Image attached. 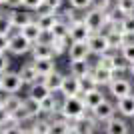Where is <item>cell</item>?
I'll return each mask as SVG.
<instances>
[{
  "label": "cell",
  "mask_w": 134,
  "mask_h": 134,
  "mask_svg": "<svg viewBox=\"0 0 134 134\" xmlns=\"http://www.w3.org/2000/svg\"><path fill=\"white\" fill-rule=\"evenodd\" d=\"M0 102H2V106L8 110V114H14V112L18 110V108L22 106V98L18 96V92H10V94H2V98H0Z\"/></svg>",
  "instance_id": "ac0fdd59"
},
{
  "label": "cell",
  "mask_w": 134,
  "mask_h": 134,
  "mask_svg": "<svg viewBox=\"0 0 134 134\" xmlns=\"http://www.w3.org/2000/svg\"><path fill=\"white\" fill-rule=\"evenodd\" d=\"M108 88H110V94L114 96L116 100L122 98V96L132 94V84H130V80H126V78H116V76H114V80L108 84Z\"/></svg>",
  "instance_id": "9c48e42d"
},
{
  "label": "cell",
  "mask_w": 134,
  "mask_h": 134,
  "mask_svg": "<svg viewBox=\"0 0 134 134\" xmlns=\"http://www.w3.org/2000/svg\"><path fill=\"white\" fill-rule=\"evenodd\" d=\"M30 50H32V42L26 36H22L20 32L10 36V48H8V52H12L16 56H22V54H28Z\"/></svg>",
  "instance_id": "8992f818"
},
{
  "label": "cell",
  "mask_w": 134,
  "mask_h": 134,
  "mask_svg": "<svg viewBox=\"0 0 134 134\" xmlns=\"http://www.w3.org/2000/svg\"><path fill=\"white\" fill-rule=\"evenodd\" d=\"M10 48V34H0V52H8Z\"/></svg>",
  "instance_id": "8d00e7d4"
},
{
  "label": "cell",
  "mask_w": 134,
  "mask_h": 134,
  "mask_svg": "<svg viewBox=\"0 0 134 134\" xmlns=\"http://www.w3.org/2000/svg\"><path fill=\"white\" fill-rule=\"evenodd\" d=\"M84 24L90 28V32H100L102 28H106V10H100V8H94L90 6L88 12L82 16Z\"/></svg>",
  "instance_id": "7a4b0ae2"
},
{
  "label": "cell",
  "mask_w": 134,
  "mask_h": 134,
  "mask_svg": "<svg viewBox=\"0 0 134 134\" xmlns=\"http://www.w3.org/2000/svg\"><path fill=\"white\" fill-rule=\"evenodd\" d=\"M42 80H44V84L48 86V90L50 92H60V86H62V80H64V74L60 72H50V74H46V76H42Z\"/></svg>",
  "instance_id": "d4e9b609"
},
{
  "label": "cell",
  "mask_w": 134,
  "mask_h": 134,
  "mask_svg": "<svg viewBox=\"0 0 134 134\" xmlns=\"http://www.w3.org/2000/svg\"><path fill=\"white\" fill-rule=\"evenodd\" d=\"M32 58H54V48H52L50 40H38V42H34L32 44Z\"/></svg>",
  "instance_id": "7c38bea8"
},
{
  "label": "cell",
  "mask_w": 134,
  "mask_h": 134,
  "mask_svg": "<svg viewBox=\"0 0 134 134\" xmlns=\"http://www.w3.org/2000/svg\"><path fill=\"white\" fill-rule=\"evenodd\" d=\"M8 66H10V60H8L6 52H0V74L6 72V70H8Z\"/></svg>",
  "instance_id": "f35d334b"
},
{
  "label": "cell",
  "mask_w": 134,
  "mask_h": 134,
  "mask_svg": "<svg viewBox=\"0 0 134 134\" xmlns=\"http://www.w3.org/2000/svg\"><path fill=\"white\" fill-rule=\"evenodd\" d=\"M128 72L132 74V78H134V62H130V64H128Z\"/></svg>",
  "instance_id": "7bdbcfd3"
},
{
  "label": "cell",
  "mask_w": 134,
  "mask_h": 134,
  "mask_svg": "<svg viewBox=\"0 0 134 134\" xmlns=\"http://www.w3.org/2000/svg\"><path fill=\"white\" fill-rule=\"evenodd\" d=\"M90 34L92 32H90V28L84 24L82 18L70 22V28H68V38H70V42H86Z\"/></svg>",
  "instance_id": "5b68a950"
},
{
  "label": "cell",
  "mask_w": 134,
  "mask_h": 134,
  "mask_svg": "<svg viewBox=\"0 0 134 134\" xmlns=\"http://www.w3.org/2000/svg\"><path fill=\"white\" fill-rule=\"evenodd\" d=\"M4 4L8 6V8H20V6H22V0H6Z\"/></svg>",
  "instance_id": "b9f144b4"
},
{
  "label": "cell",
  "mask_w": 134,
  "mask_h": 134,
  "mask_svg": "<svg viewBox=\"0 0 134 134\" xmlns=\"http://www.w3.org/2000/svg\"><path fill=\"white\" fill-rule=\"evenodd\" d=\"M86 104L82 100V94L80 96H62V102H60V108H58V114L68 120H78L80 116L86 114Z\"/></svg>",
  "instance_id": "6da1fadb"
},
{
  "label": "cell",
  "mask_w": 134,
  "mask_h": 134,
  "mask_svg": "<svg viewBox=\"0 0 134 134\" xmlns=\"http://www.w3.org/2000/svg\"><path fill=\"white\" fill-rule=\"evenodd\" d=\"M48 40H50V44H52V48H54L56 56L68 52V46H70V38H68V36H64V38H52V36H48Z\"/></svg>",
  "instance_id": "4316f807"
},
{
  "label": "cell",
  "mask_w": 134,
  "mask_h": 134,
  "mask_svg": "<svg viewBox=\"0 0 134 134\" xmlns=\"http://www.w3.org/2000/svg\"><path fill=\"white\" fill-rule=\"evenodd\" d=\"M68 28H70V24H68L64 18H60V20L52 26L48 36H52V38H64V36H68Z\"/></svg>",
  "instance_id": "83f0119b"
},
{
  "label": "cell",
  "mask_w": 134,
  "mask_h": 134,
  "mask_svg": "<svg viewBox=\"0 0 134 134\" xmlns=\"http://www.w3.org/2000/svg\"><path fill=\"white\" fill-rule=\"evenodd\" d=\"M118 26H120V30H122L128 38H130V36H134V14H126V16L120 20Z\"/></svg>",
  "instance_id": "f546056e"
},
{
  "label": "cell",
  "mask_w": 134,
  "mask_h": 134,
  "mask_svg": "<svg viewBox=\"0 0 134 134\" xmlns=\"http://www.w3.org/2000/svg\"><path fill=\"white\" fill-rule=\"evenodd\" d=\"M48 94H52V92L48 90V86L44 84V80H42V78L36 80V82H32V84H28V98L40 102L42 98H46Z\"/></svg>",
  "instance_id": "9a60e30c"
},
{
  "label": "cell",
  "mask_w": 134,
  "mask_h": 134,
  "mask_svg": "<svg viewBox=\"0 0 134 134\" xmlns=\"http://www.w3.org/2000/svg\"><path fill=\"white\" fill-rule=\"evenodd\" d=\"M92 74H94L98 86H108V84L114 80V70H110V68H102V66H98V64L92 68Z\"/></svg>",
  "instance_id": "44dd1931"
},
{
  "label": "cell",
  "mask_w": 134,
  "mask_h": 134,
  "mask_svg": "<svg viewBox=\"0 0 134 134\" xmlns=\"http://www.w3.org/2000/svg\"><path fill=\"white\" fill-rule=\"evenodd\" d=\"M18 74H20V78H22V82L24 84H32V82H36V80H40L42 76L38 74V70L34 68V64L32 62H28V64H24L20 70H18Z\"/></svg>",
  "instance_id": "cb8c5ba5"
},
{
  "label": "cell",
  "mask_w": 134,
  "mask_h": 134,
  "mask_svg": "<svg viewBox=\"0 0 134 134\" xmlns=\"http://www.w3.org/2000/svg\"><path fill=\"white\" fill-rule=\"evenodd\" d=\"M88 48H90V54H96V56H102L106 54V52H110V44H108V38H106V32H92L88 36Z\"/></svg>",
  "instance_id": "277c9868"
},
{
  "label": "cell",
  "mask_w": 134,
  "mask_h": 134,
  "mask_svg": "<svg viewBox=\"0 0 134 134\" xmlns=\"http://www.w3.org/2000/svg\"><path fill=\"white\" fill-rule=\"evenodd\" d=\"M82 100H84V104H86V108H88V110H92L94 106H98V104H100L102 100H106V98H104L100 86H98V88L90 90V92H84V94H82Z\"/></svg>",
  "instance_id": "7402d4cb"
},
{
  "label": "cell",
  "mask_w": 134,
  "mask_h": 134,
  "mask_svg": "<svg viewBox=\"0 0 134 134\" xmlns=\"http://www.w3.org/2000/svg\"><path fill=\"white\" fill-rule=\"evenodd\" d=\"M90 56L88 42H70L68 46V60H84Z\"/></svg>",
  "instance_id": "5bb4252c"
},
{
  "label": "cell",
  "mask_w": 134,
  "mask_h": 134,
  "mask_svg": "<svg viewBox=\"0 0 134 134\" xmlns=\"http://www.w3.org/2000/svg\"><path fill=\"white\" fill-rule=\"evenodd\" d=\"M92 72V66H90L88 58H84V60H70V74H74L76 78L84 76V74Z\"/></svg>",
  "instance_id": "484cf974"
},
{
  "label": "cell",
  "mask_w": 134,
  "mask_h": 134,
  "mask_svg": "<svg viewBox=\"0 0 134 134\" xmlns=\"http://www.w3.org/2000/svg\"><path fill=\"white\" fill-rule=\"evenodd\" d=\"M62 0H42V4L38 8V14H46V12H56L60 10Z\"/></svg>",
  "instance_id": "4dcf8cb0"
},
{
  "label": "cell",
  "mask_w": 134,
  "mask_h": 134,
  "mask_svg": "<svg viewBox=\"0 0 134 134\" xmlns=\"http://www.w3.org/2000/svg\"><path fill=\"white\" fill-rule=\"evenodd\" d=\"M50 132L52 134H74V126H72V120L60 116V114H54L50 118Z\"/></svg>",
  "instance_id": "30bf717a"
},
{
  "label": "cell",
  "mask_w": 134,
  "mask_h": 134,
  "mask_svg": "<svg viewBox=\"0 0 134 134\" xmlns=\"http://www.w3.org/2000/svg\"><path fill=\"white\" fill-rule=\"evenodd\" d=\"M58 94H62L64 98H66V96H80V94H82V90H80V80L76 78L74 74L64 76L62 86H60V92H58Z\"/></svg>",
  "instance_id": "ba28073f"
},
{
  "label": "cell",
  "mask_w": 134,
  "mask_h": 134,
  "mask_svg": "<svg viewBox=\"0 0 134 134\" xmlns=\"http://www.w3.org/2000/svg\"><path fill=\"white\" fill-rule=\"evenodd\" d=\"M94 4V0H70V6L74 10H88Z\"/></svg>",
  "instance_id": "e575fe53"
},
{
  "label": "cell",
  "mask_w": 134,
  "mask_h": 134,
  "mask_svg": "<svg viewBox=\"0 0 134 134\" xmlns=\"http://www.w3.org/2000/svg\"><path fill=\"white\" fill-rule=\"evenodd\" d=\"M40 4H42V0H22V6L26 10H38Z\"/></svg>",
  "instance_id": "74e56055"
},
{
  "label": "cell",
  "mask_w": 134,
  "mask_h": 134,
  "mask_svg": "<svg viewBox=\"0 0 134 134\" xmlns=\"http://www.w3.org/2000/svg\"><path fill=\"white\" fill-rule=\"evenodd\" d=\"M114 112H116V106H114V104H110L108 100H102L98 106L92 108V114H94V118H96L100 124L106 122L108 118H112V116H114Z\"/></svg>",
  "instance_id": "4fadbf2b"
},
{
  "label": "cell",
  "mask_w": 134,
  "mask_h": 134,
  "mask_svg": "<svg viewBox=\"0 0 134 134\" xmlns=\"http://www.w3.org/2000/svg\"><path fill=\"white\" fill-rule=\"evenodd\" d=\"M60 14H58V10L56 12H46V14H38V18H36V22H38V26L44 30L46 34L52 30V26H54L58 20H60Z\"/></svg>",
  "instance_id": "d6986e66"
},
{
  "label": "cell",
  "mask_w": 134,
  "mask_h": 134,
  "mask_svg": "<svg viewBox=\"0 0 134 134\" xmlns=\"http://www.w3.org/2000/svg\"><path fill=\"white\" fill-rule=\"evenodd\" d=\"M0 98H2V96H0ZM8 116H10V114H8V110H6V108L2 106V102H0V126L8 120Z\"/></svg>",
  "instance_id": "60d3db41"
},
{
  "label": "cell",
  "mask_w": 134,
  "mask_h": 134,
  "mask_svg": "<svg viewBox=\"0 0 134 134\" xmlns=\"http://www.w3.org/2000/svg\"><path fill=\"white\" fill-rule=\"evenodd\" d=\"M106 126H104V130H106L108 134H126L128 132V124H126V120L124 118H118V116H112V118H108L106 122Z\"/></svg>",
  "instance_id": "e0dca14e"
},
{
  "label": "cell",
  "mask_w": 134,
  "mask_h": 134,
  "mask_svg": "<svg viewBox=\"0 0 134 134\" xmlns=\"http://www.w3.org/2000/svg\"><path fill=\"white\" fill-rule=\"evenodd\" d=\"M4 2H6V0H0V6H2V4H4Z\"/></svg>",
  "instance_id": "ee69618b"
},
{
  "label": "cell",
  "mask_w": 134,
  "mask_h": 134,
  "mask_svg": "<svg viewBox=\"0 0 134 134\" xmlns=\"http://www.w3.org/2000/svg\"><path fill=\"white\" fill-rule=\"evenodd\" d=\"M32 64H34V68L38 70L40 76H46V74H50V72H54V70H56L54 58H34Z\"/></svg>",
  "instance_id": "603a6c76"
},
{
  "label": "cell",
  "mask_w": 134,
  "mask_h": 134,
  "mask_svg": "<svg viewBox=\"0 0 134 134\" xmlns=\"http://www.w3.org/2000/svg\"><path fill=\"white\" fill-rule=\"evenodd\" d=\"M78 80H80V90H82V94H84V92H90V90H94V88H98V82H96V78H94V74H92V72L80 76Z\"/></svg>",
  "instance_id": "f1b7e54d"
},
{
  "label": "cell",
  "mask_w": 134,
  "mask_h": 134,
  "mask_svg": "<svg viewBox=\"0 0 134 134\" xmlns=\"http://www.w3.org/2000/svg\"><path fill=\"white\" fill-rule=\"evenodd\" d=\"M110 2L112 0H94V8H100V10H108L110 8Z\"/></svg>",
  "instance_id": "ab89813d"
},
{
  "label": "cell",
  "mask_w": 134,
  "mask_h": 134,
  "mask_svg": "<svg viewBox=\"0 0 134 134\" xmlns=\"http://www.w3.org/2000/svg\"><path fill=\"white\" fill-rule=\"evenodd\" d=\"M116 8L124 16L126 14H134V0H116Z\"/></svg>",
  "instance_id": "d6a6232c"
},
{
  "label": "cell",
  "mask_w": 134,
  "mask_h": 134,
  "mask_svg": "<svg viewBox=\"0 0 134 134\" xmlns=\"http://www.w3.org/2000/svg\"><path fill=\"white\" fill-rule=\"evenodd\" d=\"M114 62H116V54H112V52H106V54L98 56V66H102V68L114 70Z\"/></svg>",
  "instance_id": "1f68e13d"
},
{
  "label": "cell",
  "mask_w": 134,
  "mask_h": 134,
  "mask_svg": "<svg viewBox=\"0 0 134 134\" xmlns=\"http://www.w3.org/2000/svg\"><path fill=\"white\" fill-rule=\"evenodd\" d=\"M120 52H122V56L126 58V62H134V42H130V40H126V44L120 48Z\"/></svg>",
  "instance_id": "836d02e7"
},
{
  "label": "cell",
  "mask_w": 134,
  "mask_h": 134,
  "mask_svg": "<svg viewBox=\"0 0 134 134\" xmlns=\"http://www.w3.org/2000/svg\"><path fill=\"white\" fill-rule=\"evenodd\" d=\"M8 20H10V24L16 28V30H20L24 24H28L30 20H34V18H32L30 12H22L20 8H12V10L8 12Z\"/></svg>",
  "instance_id": "2e32d148"
},
{
  "label": "cell",
  "mask_w": 134,
  "mask_h": 134,
  "mask_svg": "<svg viewBox=\"0 0 134 134\" xmlns=\"http://www.w3.org/2000/svg\"><path fill=\"white\" fill-rule=\"evenodd\" d=\"M10 30H14V26L10 24L8 16H2V14H0V34H10Z\"/></svg>",
  "instance_id": "d590c367"
},
{
  "label": "cell",
  "mask_w": 134,
  "mask_h": 134,
  "mask_svg": "<svg viewBox=\"0 0 134 134\" xmlns=\"http://www.w3.org/2000/svg\"><path fill=\"white\" fill-rule=\"evenodd\" d=\"M22 86H24V82H22V78H20L18 72L6 70V72L0 74V92H6V94H10V92H20Z\"/></svg>",
  "instance_id": "3957f363"
},
{
  "label": "cell",
  "mask_w": 134,
  "mask_h": 134,
  "mask_svg": "<svg viewBox=\"0 0 134 134\" xmlns=\"http://www.w3.org/2000/svg\"><path fill=\"white\" fill-rule=\"evenodd\" d=\"M120 22L112 24L110 30H106V38H108V44H110L112 50H118V48H122L124 44H126V40H128V36L120 30V26H118Z\"/></svg>",
  "instance_id": "52a82bcc"
},
{
  "label": "cell",
  "mask_w": 134,
  "mask_h": 134,
  "mask_svg": "<svg viewBox=\"0 0 134 134\" xmlns=\"http://www.w3.org/2000/svg\"><path fill=\"white\" fill-rule=\"evenodd\" d=\"M20 34H22V36H26L32 44H34V42H38V40H42V38L46 36V32L38 26V22H36V20H30L28 24H24V26L20 28Z\"/></svg>",
  "instance_id": "8fae6325"
},
{
  "label": "cell",
  "mask_w": 134,
  "mask_h": 134,
  "mask_svg": "<svg viewBox=\"0 0 134 134\" xmlns=\"http://www.w3.org/2000/svg\"><path fill=\"white\" fill-rule=\"evenodd\" d=\"M116 108H118V112H120L124 118H134V94L118 98Z\"/></svg>",
  "instance_id": "ffe728a7"
}]
</instances>
